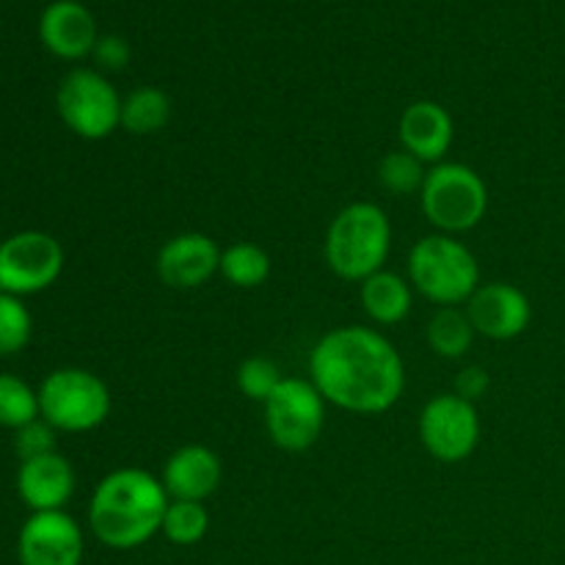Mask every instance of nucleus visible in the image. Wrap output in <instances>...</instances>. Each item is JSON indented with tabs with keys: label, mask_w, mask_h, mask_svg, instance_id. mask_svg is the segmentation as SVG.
I'll return each mask as SVG.
<instances>
[{
	"label": "nucleus",
	"mask_w": 565,
	"mask_h": 565,
	"mask_svg": "<svg viewBox=\"0 0 565 565\" xmlns=\"http://www.w3.org/2000/svg\"><path fill=\"white\" fill-rule=\"evenodd\" d=\"M309 381L326 403L359 417L395 406L406 390V364L397 348L370 326H337L309 353Z\"/></svg>",
	"instance_id": "nucleus-1"
},
{
	"label": "nucleus",
	"mask_w": 565,
	"mask_h": 565,
	"mask_svg": "<svg viewBox=\"0 0 565 565\" xmlns=\"http://www.w3.org/2000/svg\"><path fill=\"white\" fill-rule=\"evenodd\" d=\"M169 502L163 483L152 472L138 467L114 469L94 486L88 527L108 550H138L160 533Z\"/></svg>",
	"instance_id": "nucleus-2"
},
{
	"label": "nucleus",
	"mask_w": 565,
	"mask_h": 565,
	"mask_svg": "<svg viewBox=\"0 0 565 565\" xmlns=\"http://www.w3.org/2000/svg\"><path fill=\"white\" fill-rule=\"evenodd\" d=\"M392 252V221L375 202H351L331 218L323 257L331 274L362 285L386 268Z\"/></svg>",
	"instance_id": "nucleus-3"
},
{
	"label": "nucleus",
	"mask_w": 565,
	"mask_h": 565,
	"mask_svg": "<svg viewBox=\"0 0 565 565\" xmlns=\"http://www.w3.org/2000/svg\"><path fill=\"white\" fill-rule=\"evenodd\" d=\"M408 281L417 296L439 309L467 307L475 290L483 285L472 248L441 232L414 243L408 252Z\"/></svg>",
	"instance_id": "nucleus-4"
},
{
	"label": "nucleus",
	"mask_w": 565,
	"mask_h": 565,
	"mask_svg": "<svg viewBox=\"0 0 565 565\" xmlns=\"http://www.w3.org/2000/svg\"><path fill=\"white\" fill-rule=\"evenodd\" d=\"M419 204L436 232L458 237L472 232L489 213V185L472 166L441 160L425 174Z\"/></svg>",
	"instance_id": "nucleus-5"
},
{
	"label": "nucleus",
	"mask_w": 565,
	"mask_h": 565,
	"mask_svg": "<svg viewBox=\"0 0 565 565\" xmlns=\"http://www.w3.org/2000/svg\"><path fill=\"white\" fill-rule=\"evenodd\" d=\"M39 412L61 434H88L108 419L110 390L92 370L58 367L39 386Z\"/></svg>",
	"instance_id": "nucleus-6"
},
{
	"label": "nucleus",
	"mask_w": 565,
	"mask_h": 565,
	"mask_svg": "<svg viewBox=\"0 0 565 565\" xmlns=\"http://www.w3.org/2000/svg\"><path fill=\"white\" fill-rule=\"evenodd\" d=\"M326 397L309 379L287 375L279 390L263 403L265 430L285 452H307L326 428Z\"/></svg>",
	"instance_id": "nucleus-7"
},
{
	"label": "nucleus",
	"mask_w": 565,
	"mask_h": 565,
	"mask_svg": "<svg viewBox=\"0 0 565 565\" xmlns=\"http://www.w3.org/2000/svg\"><path fill=\"white\" fill-rule=\"evenodd\" d=\"M61 121L86 141H103L121 127V97L97 70H72L55 94Z\"/></svg>",
	"instance_id": "nucleus-8"
},
{
	"label": "nucleus",
	"mask_w": 565,
	"mask_h": 565,
	"mask_svg": "<svg viewBox=\"0 0 565 565\" xmlns=\"http://www.w3.org/2000/svg\"><path fill=\"white\" fill-rule=\"evenodd\" d=\"M417 434L434 461L461 463L478 450L483 423L472 401L456 392H441L430 397L419 412Z\"/></svg>",
	"instance_id": "nucleus-9"
},
{
	"label": "nucleus",
	"mask_w": 565,
	"mask_h": 565,
	"mask_svg": "<svg viewBox=\"0 0 565 565\" xmlns=\"http://www.w3.org/2000/svg\"><path fill=\"white\" fill-rule=\"evenodd\" d=\"M64 246L39 230L17 232L0 243V292L36 296L64 274Z\"/></svg>",
	"instance_id": "nucleus-10"
},
{
	"label": "nucleus",
	"mask_w": 565,
	"mask_h": 565,
	"mask_svg": "<svg viewBox=\"0 0 565 565\" xmlns=\"http://www.w3.org/2000/svg\"><path fill=\"white\" fill-rule=\"evenodd\" d=\"M83 530L66 511L31 513L17 539L20 565H81Z\"/></svg>",
	"instance_id": "nucleus-11"
},
{
	"label": "nucleus",
	"mask_w": 565,
	"mask_h": 565,
	"mask_svg": "<svg viewBox=\"0 0 565 565\" xmlns=\"http://www.w3.org/2000/svg\"><path fill=\"white\" fill-rule=\"evenodd\" d=\"M463 309L475 331L494 342L516 340L533 320V303L527 292L511 281H483Z\"/></svg>",
	"instance_id": "nucleus-12"
},
{
	"label": "nucleus",
	"mask_w": 565,
	"mask_h": 565,
	"mask_svg": "<svg viewBox=\"0 0 565 565\" xmlns=\"http://www.w3.org/2000/svg\"><path fill=\"white\" fill-rule=\"evenodd\" d=\"M154 268L166 287L196 290L221 270V248L204 232H182L160 246Z\"/></svg>",
	"instance_id": "nucleus-13"
},
{
	"label": "nucleus",
	"mask_w": 565,
	"mask_h": 565,
	"mask_svg": "<svg viewBox=\"0 0 565 565\" xmlns=\"http://www.w3.org/2000/svg\"><path fill=\"white\" fill-rule=\"evenodd\" d=\"M397 138H401V149L412 152L423 163L436 166L450 152L456 125L445 105L434 99H417L401 114Z\"/></svg>",
	"instance_id": "nucleus-14"
},
{
	"label": "nucleus",
	"mask_w": 565,
	"mask_h": 565,
	"mask_svg": "<svg viewBox=\"0 0 565 565\" xmlns=\"http://www.w3.org/2000/svg\"><path fill=\"white\" fill-rule=\"evenodd\" d=\"M221 458L207 445H182L171 452L163 463V483L169 500L204 502L213 497L221 486Z\"/></svg>",
	"instance_id": "nucleus-15"
},
{
	"label": "nucleus",
	"mask_w": 565,
	"mask_h": 565,
	"mask_svg": "<svg viewBox=\"0 0 565 565\" xmlns=\"http://www.w3.org/2000/svg\"><path fill=\"white\" fill-rule=\"evenodd\" d=\"M75 469L61 452L22 461L17 472V494L31 513L64 511L75 494Z\"/></svg>",
	"instance_id": "nucleus-16"
},
{
	"label": "nucleus",
	"mask_w": 565,
	"mask_h": 565,
	"mask_svg": "<svg viewBox=\"0 0 565 565\" xmlns=\"http://www.w3.org/2000/svg\"><path fill=\"white\" fill-rule=\"evenodd\" d=\"M39 36L50 53L64 61H81L92 55L99 39L92 11L77 0L50 3L39 22Z\"/></svg>",
	"instance_id": "nucleus-17"
},
{
	"label": "nucleus",
	"mask_w": 565,
	"mask_h": 565,
	"mask_svg": "<svg viewBox=\"0 0 565 565\" xmlns=\"http://www.w3.org/2000/svg\"><path fill=\"white\" fill-rule=\"evenodd\" d=\"M359 301L375 326H397L412 315L414 287L406 276L384 268L359 285Z\"/></svg>",
	"instance_id": "nucleus-18"
},
{
	"label": "nucleus",
	"mask_w": 565,
	"mask_h": 565,
	"mask_svg": "<svg viewBox=\"0 0 565 565\" xmlns=\"http://www.w3.org/2000/svg\"><path fill=\"white\" fill-rule=\"evenodd\" d=\"M174 114L171 97L158 86H138L121 99V127L130 136H154L166 130Z\"/></svg>",
	"instance_id": "nucleus-19"
},
{
	"label": "nucleus",
	"mask_w": 565,
	"mask_h": 565,
	"mask_svg": "<svg viewBox=\"0 0 565 565\" xmlns=\"http://www.w3.org/2000/svg\"><path fill=\"white\" fill-rule=\"evenodd\" d=\"M425 337H428V345L436 356L461 359L463 353L472 348L478 331H475L467 309L445 307V309H436L434 318H430V323H428V331H425Z\"/></svg>",
	"instance_id": "nucleus-20"
},
{
	"label": "nucleus",
	"mask_w": 565,
	"mask_h": 565,
	"mask_svg": "<svg viewBox=\"0 0 565 565\" xmlns=\"http://www.w3.org/2000/svg\"><path fill=\"white\" fill-rule=\"evenodd\" d=\"M221 276L230 281L232 287L241 290H254V287L265 285L270 276V257L263 246L252 241H237L221 252Z\"/></svg>",
	"instance_id": "nucleus-21"
},
{
	"label": "nucleus",
	"mask_w": 565,
	"mask_h": 565,
	"mask_svg": "<svg viewBox=\"0 0 565 565\" xmlns=\"http://www.w3.org/2000/svg\"><path fill=\"white\" fill-rule=\"evenodd\" d=\"M42 417L39 412V390L17 375L0 373V428L20 430Z\"/></svg>",
	"instance_id": "nucleus-22"
},
{
	"label": "nucleus",
	"mask_w": 565,
	"mask_h": 565,
	"mask_svg": "<svg viewBox=\"0 0 565 565\" xmlns=\"http://www.w3.org/2000/svg\"><path fill=\"white\" fill-rule=\"evenodd\" d=\"M207 530L210 513L207 508H204V502L171 500L169 508H166L160 533H163L166 541L174 546H196L199 541H204Z\"/></svg>",
	"instance_id": "nucleus-23"
},
{
	"label": "nucleus",
	"mask_w": 565,
	"mask_h": 565,
	"mask_svg": "<svg viewBox=\"0 0 565 565\" xmlns=\"http://www.w3.org/2000/svg\"><path fill=\"white\" fill-rule=\"evenodd\" d=\"M425 174H428V169H425L423 160H417L406 149L386 152L379 163V182L392 196H414V193H419Z\"/></svg>",
	"instance_id": "nucleus-24"
},
{
	"label": "nucleus",
	"mask_w": 565,
	"mask_h": 565,
	"mask_svg": "<svg viewBox=\"0 0 565 565\" xmlns=\"http://www.w3.org/2000/svg\"><path fill=\"white\" fill-rule=\"evenodd\" d=\"M33 337V318L20 296L0 292V356L25 351Z\"/></svg>",
	"instance_id": "nucleus-25"
},
{
	"label": "nucleus",
	"mask_w": 565,
	"mask_h": 565,
	"mask_svg": "<svg viewBox=\"0 0 565 565\" xmlns=\"http://www.w3.org/2000/svg\"><path fill=\"white\" fill-rule=\"evenodd\" d=\"M287 375L281 373L279 364L268 356H248L237 367V390L254 403H265Z\"/></svg>",
	"instance_id": "nucleus-26"
},
{
	"label": "nucleus",
	"mask_w": 565,
	"mask_h": 565,
	"mask_svg": "<svg viewBox=\"0 0 565 565\" xmlns=\"http://www.w3.org/2000/svg\"><path fill=\"white\" fill-rule=\"evenodd\" d=\"M55 434H58V430H55L50 423H44L42 417L33 419L31 425L17 430L14 447L20 461H31V458H42V456H50V452H58L55 450Z\"/></svg>",
	"instance_id": "nucleus-27"
},
{
	"label": "nucleus",
	"mask_w": 565,
	"mask_h": 565,
	"mask_svg": "<svg viewBox=\"0 0 565 565\" xmlns=\"http://www.w3.org/2000/svg\"><path fill=\"white\" fill-rule=\"evenodd\" d=\"M94 61H97L103 70L116 72L125 70V64L130 61V44L121 36H99L94 44Z\"/></svg>",
	"instance_id": "nucleus-28"
},
{
	"label": "nucleus",
	"mask_w": 565,
	"mask_h": 565,
	"mask_svg": "<svg viewBox=\"0 0 565 565\" xmlns=\"http://www.w3.org/2000/svg\"><path fill=\"white\" fill-rule=\"evenodd\" d=\"M491 381H489V373H486L483 367H463L461 373H458L456 379V395L467 397V401H478V397H483L486 392H489Z\"/></svg>",
	"instance_id": "nucleus-29"
}]
</instances>
